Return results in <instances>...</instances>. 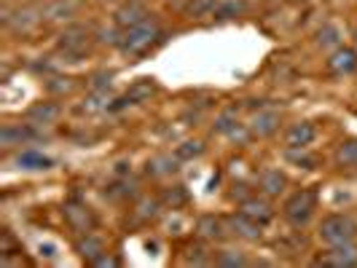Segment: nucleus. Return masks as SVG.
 Here are the masks:
<instances>
[{"label": "nucleus", "instance_id": "1", "mask_svg": "<svg viewBox=\"0 0 357 268\" xmlns=\"http://www.w3.org/2000/svg\"><path fill=\"white\" fill-rule=\"evenodd\" d=\"M314 210H317V194L309 191V188H304V191H296L293 196L287 198L282 214H285V220L290 223V226L301 228V226H306V223L312 220Z\"/></svg>", "mask_w": 357, "mask_h": 268}, {"label": "nucleus", "instance_id": "2", "mask_svg": "<svg viewBox=\"0 0 357 268\" xmlns=\"http://www.w3.org/2000/svg\"><path fill=\"white\" fill-rule=\"evenodd\" d=\"M357 226L352 217L347 214H328L320 226V239L328 247H336V244H349L355 239Z\"/></svg>", "mask_w": 357, "mask_h": 268}, {"label": "nucleus", "instance_id": "3", "mask_svg": "<svg viewBox=\"0 0 357 268\" xmlns=\"http://www.w3.org/2000/svg\"><path fill=\"white\" fill-rule=\"evenodd\" d=\"M159 27L153 24V22H143V24H135V27H129L124 33V38L119 40V46H121V52L124 54H132V56H137V54H145L156 40H159Z\"/></svg>", "mask_w": 357, "mask_h": 268}, {"label": "nucleus", "instance_id": "4", "mask_svg": "<svg viewBox=\"0 0 357 268\" xmlns=\"http://www.w3.org/2000/svg\"><path fill=\"white\" fill-rule=\"evenodd\" d=\"M314 137H317V129L309 121H298L285 132V143L290 150H304L306 145L314 143Z\"/></svg>", "mask_w": 357, "mask_h": 268}, {"label": "nucleus", "instance_id": "5", "mask_svg": "<svg viewBox=\"0 0 357 268\" xmlns=\"http://www.w3.org/2000/svg\"><path fill=\"white\" fill-rule=\"evenodd\" d=\"M328 70L333 75H349L357 70V52L355 49H344L339 46L336 52L328 56Z\"/></svg>", "mask_w": 357, "mask_h": 268}, {"label": "nucleus", "instance_id": "6", "mask_svg": "<svg viewBox=\"0 0 357 268\" xmlns=\"http://www.w3.org/2000/svg\"><path fill=\"white\" fill-rule=\"evenodd\" d=\"M317 263L336 266V268L357 266V247H352V242H349V244H336V247H331V250L325 252Z\"/></svg>", "mask_w": 357, "mask_h": 268}, {"label": "nucleus", "instance_id": "7", "mask_svg": "<svg viewBox=\"0 0 357 268\" xmlns=\"http://www.w3.org/2000/svg\"><path fill=\"white\" fill-rule=\"evenodd\" d=\"M143 22H148V11L140 3H126L116 11V24L124 27V30L135 27V24H143Z\"/></svg>", "mask_w": 357, "mask_h": 268}, {"label": "nucleus", "instance_id": "8", "mask_svg": "<svg viewBox=\"0 0 357 268\" xmlns=\"http://www.w3.org/2000/svg\"><path fill=\"white\" fill-rule=\"evenodd\" d=\"M242 214H248V217H252L255 223H268L271 217H274V210H271V204H268L266 198H258V196H252V198H245L242 201V210H239Z\"/></svg>", "mask_w": 357, "mask_h": 268}, {"label": "nucleus", "instance_id": "9", "mask_svg": "<svg viewBox=\"0 0 357 268\" xmlns=\"http://www.w3.org/2000/svg\"><path fill=\"white\" fill-rule=\"evenodd\" d=\"M65 220L70 223L73 231H78V233H89L91 226H94V217H91L89 210H86V207H75V204H68V207H65Z\"/></svg>", "mask_w": 357, "mask_h": 268}, {"label": "nucleus", "instance_id": "10", "mask_svg": "<svg viewBox=\"0 0 357 268\" xmlns=\"http://www.w3.org/2000/svg\"><path fill=\"white\" fill-rule=\"evenodd\" d=\"M250 129H252V134H258V137L274 134V132L280 129V113H274V110H261L258 116H252Z\"/></svg>", "mask_w": 357, "mask_h": 268}, {"label": "nucleus", "instance_id": "11", "mask_svg": "<svg viewBox=\"0 0 357 268\" xmlns=\"http://www.w3.org/2000/svg\"><path fill=\"white\" fill-rule=\"evenodd\" d=\"M258 185H261V194H264V196H280V194L285 191L287 180L280 169H266V172H261Z\"/></svg>", "mask_w": 357, "mask_h": 268}, {"label": "nucleus", "instance_id": "12", "mask_svg": "<svg viewBox=\"0 0 357 268\" xmlns=\"http://www.w3.org/2000/svg\"><path fill=\"white\" fill-rule=\"evenodd\" d=\"M27 118L33 124H54L59 118V105H54V102H36L27 110Z\"/></svg>", "mask_w": 357, "mask_h": 268}, {"label": "nucleus", "instance_id": "13", "mask_svg": "<svg viewBox=\"0 0 357 268\" xmlns=\"http://www.w3.org/2000/svg\"><path fill=\"white\" fill-rule=\"evenodd\" d=\"M17 164L22 169H33V172H40V169H52L54 161L49 156H43L40 150H22L17 156Z\"/></svg>", "mask_w": 357, "mask_h": 268}, {"label": "nucleus", "instance_id": "14", "mask_svg": "<svg viewBox=\"0 0 357 268\" xmlns=\"http://www.w3.org/2000/svg\"><path fill=\"white\" fill-rule=\"evenodd\" d=\"M59 46H62V52L70 54V56H81V54L86 52V33L84 30H68L62 40H59Z\"/></svg>", "mask_w": 357, "mask_h": 268}, {"label": "nucleus", "instance_id": "15", "mask_svg": "<svg viewBox=\"0 0 357 268\" xmlns=\"http://www.w3.org/2000/svg\"><path fill=\"white\" fill-rule=\"evenodd\" d=\"M231 228H234V233H239L242 239H258L261 236V223H255L252 217H248V214H236L231 220Z\"/></svg>", "mask_w": 357, "mask_h": 268}, {"label": "nucleus", "instance_id": "16", "mask_svg": "<svg viewBox=\"0 0 357 268\" xmlns=\"http://www.w3.org/2000/svg\"><path fill=\"white\" fill-rule=\"evenodd\" d=\"M197 231H199V236H204V239H223L226 228H223V223H220L215 214H204V217H199Z\"/></svg>", "mask_w": 357, "mask_h": 268}, {"label": "nucleus", "instance_id": "17", "mask_svg": "<svg viewBox=\"0 0 357 268\" xmlns=\"http://www.w3.org/2000/svg\"><path fill=\"white\" fill-rule=\"evenodd\" d=\"M178 156H156L153 161H148V175H156V178H164V175H172L178 169Z\"/></svg>", "mask_w": 357, "mask_h": 268}, {"label": "nucleus", "instance_id": "18", "mask_svg": "<svg viewBox=\"0 0 357 268\" xmlns=\"http://www.w3.org/2000/svg\"><path fill=\"white\" fill-rule=\"evenodd\" d=\"M78 252H81V258H86L89 263H94L97 258H102V242L94 239L91 233H86V236L78 242Z\"/></svg>", "mask_w": 357, "mask_h": 268}, {"label": "nucleus", "instance_id": "19", "mask_svg": "<svg viewBox=\"0 0 357 268\" xmlns=\"http://www.w3.org/2000/svg\"><path fill=\"white\" fill-rule=\"evenodd\" d=\"M242 11H245V3H242V0H218L213 17L231 19V17H236V14H242Z\"/></svg>", "mask_w": 357, "mask_h": 268}, {"label": "nucleus", "instance_id": "20", "mask_svg": "<svg viewBox=\"0 0 357 268\" xmlns=\"http://www.w3.org/2000/svg\"><path fill=\"white\" fill-rule=\"evenodd\" d=\"M336 159L344 166H357V140H347V143L339 145L336 150Z\"/></svg>", "mask_w": 357, "mask_h": 268}, {"label": "nucleus", "instance_id": "21", "mask_svg": "<svg viewBox=\"0 0 357 268\" xmlns=\"http://www.w3.org/2000/svg\"><path fill=\"white\" fill-rule=\"evenodd\" d=\"M234 129H236V110L229 107V110H223V113L218 116V121H215V132H218V134H231Z\"/></svg>", "mask_w": 357, "mask_h": 268}, {"label": "nucleus", "instance_id": "22", "mask_svg": "<svg viewBox=\"0 0 357 268\" xmlns=\"http://www.w3.org/2000/svg\"><path fill=\"white\" fill-rule=\"evenodd\" d=\"M317 43H320L322 49H339V43H341V33H339V27H333V24H328V27H322L320 33H317Z\"/></svg>", "mask_w": 357, "mask_h": 268}, {"label": "nucleus", "instance_id": "23", "mask_svg": "<svg viewBox=\"0 0 357 268\" xmlns=\"http://www.w3.org/2000/svg\"><path fill=\"white\" fill-rule=\"evenodd\" d=\"M153 89H156V86H153L151 81H140V84L132 86V91L124 97V102H143V100H148V97L153 94Z\"/></svg>", "mask_w": 357, "mask_h": 268}, {"label": "nucleus", "instance_id": "24", "mask_svg": "<svg viewBox=\"0 0 357 268\" xmlns=\"http://www.w3.org/2000/svg\"><path fill=\"white\" fill-rule=\"evenodd\" d=\"M204 153V143H199V140H188V143H183L175 150V156H178L180 161L185 159H197V156H202Z\"/></svg>", "mask_w": 357, "mask_h": 268}, {"label": "nucleus", "instance_id": "25", "mask_svg": "<svg viewBox=\"0 0 357 268\" xmlns=\"http://www.w3.org/2000/svg\"><path fill=\"white\" fill-rule=\"evenodd\" d=\"M215 263H218V266H248V258L239 255V252H220V255L215 258Z\"/></svg>", "mask_w": 357, "mask_h": 268}, {"label": "nucleus", "instance_id": "26", "mask_svg": "<svg viewBox=\"0 0 357 268\" xmlns=\"http://www.w3.org/2000/svg\"><path fill=\"white\" fill-rule=\"evenodd\" d=\"M218 0H197V6H191V17H213Z\"/></svg>", "mask_w": 357, "mask_h": 268}, {"label": "nucleus", "instance_id": "27", "mask_svg": "<svg viewBox=\"0 0 357 268\" xmlns=\"http://www.w3.org/2000/svg\"><path fill=\"white\" fill-rule=\"evenodd\" d=\"M49 19H68L73 14V3H65V0H59V3H54L52 8L46 11Z\"/></svg>", "mask_w": 357, "mask_h": 268}, {"label": "nucleus", "instance_id": "28", "mask_svg": "<svg viewBox=\"0 0 357 268\" xmlns=\"http://www.w3.org/2000/svg\"><path fill=\"white\" fill-rule=\"evenodd\" d=\"M156 212H159V201L156 198H143L137 204V214L140 217H156Z\"/></svg>", "mask_w": 357, "mask_h": 268}, {"label": "nucleus", "instance_id": "29", "mask_svg": "<svg viewBox=\"0 0 357 268\" xmlns=\"http://www.w3.org/2000/svg\"><path fill=\"white\" fill-rule=\"evenodd\" d=\"M54 250H56V247H54V244H46V247H43V244H40V252H43V255H46V258H52V255H54Z\"/></svg>", "mask_w": 357, "mask_h": 268}, {"label": "nucleus", "instance_id": "30", "mask_svg": "<svg viewBox=\"0 0 357 268\" xmlns=\"http://www.w3.org/2000/svg\"><path fill=\"white\" fill-rule=\"evenodd\" d=\"M355 40H357V33H355Z\"/></svg>", "mask_w": 357, "mask_h": 268}]
</instances>
